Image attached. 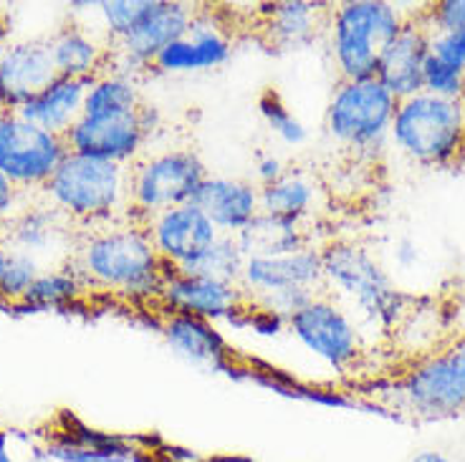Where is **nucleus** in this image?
<instances>
[{"mask_svg":"<svg viewBox=\"0 0 465 462\" xmlns=\"http://www.w3.org/2000/svg\"><path fill=\"white\" fill-rule=\"evenodd\" d=\"M261 192V212L271 218L306 222L314 212L316 185L309 174L286 170L276 182L258 187Z\"/></svg>","mask_w":465,"mask_h":462,"instance_id":"nucleus-25","label":"nucleus"},{"mask_svg":"<svg viewBox=\"0 0 465 462\" xmlns=\"http://www.w3.org/2000/svg\"><path fill=\"white\" fill-rule=\"evenodd\" d=\"M8 255H11V245L5 241V232H0V273H3V268L8 263Z\"/></svg>","mask_w":465,"mask_h":462,"instance_id":"nucleus-43","label":"nucleus"},{"mask_svg":"<svg viewBox=\"0 0 465 462\" xmlns=\"http://www.w3.org/2000/svg\"><path fill=\"white\" fill-rule=\"evenodd\" d=\"M430 54L465 74V31L430 34Z\"/></svg>","mask_w":465,"mask_h":462,"instance_id":"nucleus-36","label":"nucleus"},{"mask_svg":"<svg viewBox=\"0 0 465 462\" xmlns=\"http://www.w3.org/2000/svg\"><path fill=\"white\" fill-rule=\"evenodd\" d=\"M5 44H8V28H5V24H0V54L8 48Z\"/></svg>","mask_w":465,"mask_h":462,"instance_id":"nucleus-44","label":"nucleus"},{"mask_svg":"<svg viewBox=\"0 0 465 462\" xmlns=\"http://www.w3.org/2000/svg\"><path fill=\"white\" fill-rule=\"evenodd\" d=\"M286 331L339 374H357L370 361V349L361 331L326 293L314 296L303 309L289 316Z\"/></svg>","mask_w":465,"mask_h":462,"instance_id":"nucleus-9","label":"nucleus"},{"mask_svg":"<svg viewBox=\"0 0 465 462\" xmlns=\"http://www.w3.org/2000/svg\"><path fill=\"white\" fill-rule=\"evenodd\" d=\"M64 218L58 210H54L48 202L24 208L15 218L5 225V241L13 251H24L38 258V253H46L51 245L56 243V238L64 232Z\"/></svg>","mask_w":465,"mask_h":462,"instance_id":"nucleus-27","label":"nucleus"},{"mask_svg":"<svg viewBox=\"0 0 465 462\" xmlns=\"http://www.w3.org/2000/svg\"><path fill=\"white\" fill-rule=\"evenodd\" d=\"M193 205L203 210V215L215 225L221 235L238 238L261 215V192L253 182L208 174Z\"/></svg>","mask_w":465,"mask_h":462,"instance_id":"nucleus-20","label":"nucleus"},{"mask_svg":"<svg viewBox=\"0 0 465 462\" xmlns=\"http://www.w3.org/2000/svg\"><path fill=\"white\" fill-rule=\"evenodd\" d=\"M420 15L428 24L430 34L465 31V0H438L420 5Z\"/></svg>","mask_w":465,"mask_h":462,"instance_id":"nucleus-35","label":"nucleus"},{"mask_svg":"<svg viewBox=\"0 0 465 462\" xmlns=\"http://www.w3.org/2000/svg\"><path fill=\"white\" fill-rule=\"evenodd\" d=\"M232 44L225 25L215 21L213 13L195 11L193 25L180 41L164 48L154 69L163 74H187V71L215 69L231 58Z\"/></svg>","mask_w":465,"mask_h":462,"instance_id":"nucleus-18","label":"nucleus"},{"mask_svg":"<svg viewBox=\"0 0 465 462\" xmlns=\"http://www.w3.org/2000/svg\"><path fill=\"white\" fill-rule=\"evenodd\" d=\"M422 92L445 99H465V74L430 54L422 69Z\"/></svg>","mask_w":465,"mask_h":462,"instance_id":"nucleus-34","label":"nucleus"},{"mask_svg":"<svg viewBox=\"0 0 465 462\" xmlns=\"http://www.w3.org/2000/svg\"><path fill=\"white\" fill-rule=\"evenodd\" d=\"M56 76L48 41L11 44L0 54V112H21Z\"/></svg>","mask_w":465,"mask_h":462,"instance_id":"nucleus-17","label":"nucleus"},{"mask_svg":"<svg viewBox=\"0 0 465 462\" xmlns=\"http://www.w3.org/2000/svg\"><path fill=\"white\" fill-rule=\"evenodd\" d=\"M203 462H256L253 457H248V455H213L208 460Z\"/></svg>","mask_w":465,"mask_h":462,"instance_id":"nucleus-40","label":"nucleus"},{"mask_svg":"<svg viewBox=\"0 0 465 462\" xmlns=\"http://www.w3.org/2000/svg\"><path fill=\"white\" fill-rule=\"evenodd\" d=\"M129 462H163V460L154 455V450H144V447H140V450L132 455V460Z\"/></svg>","mask_w":465,"mask_h":462,"instance_id":"nucleus-41","label":"nucleus"},{"mask_svg":"<svg viewBox=\"0 0 465 462\" xmlns=\"http://www.w3.org/2000/svg\"><path fill=\"white\" fill-rule=\"evenodd\" d=\"M412 462H450L442 452H435V450H422L418 452L415 457H412Z\"/></svg>","mask_w":465,"mask_h":462,"instance_id":"nucleus-39","label":"nucleus"},{"mask_svg":"<svg viewBox=\"0 0 465 462\" xmlns=\"http://www.w3.org/2000/svg\"><path fill=\"white\" fill-rule=\"evenodd\" d=\"M41 276L38 258L24 251H13L8 255V263L0 273V300L5 306H18L25 299V293L31 290L35 278Z\"/></svg>","mask_w":465,"mask_h":462,"instance_id":"nucleus-31","label":"nucleus"},{"mask_svg":"<svg viewBox=\"0 0 465 462\" xmlns=\"http://www.w3.org/2000/svg\"><path fill=\"white\" fill-rule=\"evenodd\" d=\"M157 300L167 309V313H190L205 321H221V319L228 321L248 300V296L241 286L193 276L183 270H170Z\"/></svg>","mask_w":465,"mask_h":462,"instance_id":"nucleus-16","label":"nucleus"},{"mask_svg":"<svg viewBox=\"0 0 465 462\" xmlns=\"http://www.w3.org/2000/svg\"><path fill=\"white\" fill-rule=\"evenodd\" d=\"M390 139L407 160L422 167L465 162V99L420 92L397 102Z\"/></svg>","mask_w":465,"mask_h":462,"instance_id":"nucleus-5","label":"nucleus"},{"mask_svg":"<svg viewBox=\"0 0 465 462\" xmlns=\"http://www.w3.org/2000/svg\"><path fill=\"white\" fill-rule=\"evenodd\" d=\"M319 251L326 289H334L354 303L370 324L390 334L412 316L415 299L397 289L370 248L341 238L329 241Z\"/></svg>","mask_w":465,"mask_h":462,"instance_id":"nucleus-3","label":"nucleus"},{"mask_svg":"<svg viewBox=\"0 0 465 462\" xmlns=\"http://www.w3.org/2000/svg\"><path fill=\"white\" fill-rule=\"evenodd\" d=\"M193 18L195 8L187 3L154 0L147 18L124 41L109 46V66H114L109 71L134 76L142 69H154L164 48L173 46L190 31Z\"/></svg>","mask_w":465,"mask_h":462,"instance_id":"nucleus-11","label":"nucleus"},{"mask_svg":"<svg viewBox=\"0 0 465 462\" xmlns=\"http://www.w3.org/2000/svg\"><path fill=\"white\" fill-rule=\"evenodd\" d=\"M407 11L382 0H347L331 5L329 44L339 82L374 79L384 48L405 24Z\"/></svg>","mask_w":465,"mask_h":462,"instance_id":"nucleus-6","label":"nucleus"},{"mask_svg":"<svg viewBox=\"0 0 465 462\" xmlns=\"http://www.w3.org/2000/svg\"><path fill=\"white\" fill-rule=\"evenodd\" d=\"M283 172H286V170H283V162H281L279 157H273V154H266V157H261V160L256 162L258 187L276 182V180H279Z\"/></svg>","mask_w":465,"mask_h":462,"instance_id":"nucleus-38","label":"nucleus"},{"mask_svg":"<svg viewBox=\"0 0 465 462\" xmlns=\"http://www.w3.org/2000/svg\"><path fill=\"white\" fill-rule=\"evenodd\" d=\"M140 86L134 76L104 71L89 84L82 116H124L142 109Z\"/></svg>","mask_w":465,"mask_h":462,"instance_id":"nucleus-28","label":"nucleus"},{"mask_svg":"<svg viewBox=\"0 0 465 462\" xmlns=\"http://www.w3.org/2000/svg\"><path fill=\"white\" fill-rule=\"evenodd\" d=\"M137 450L134 439L94 429L69 415H61V425L44 447L48 460L56 462H129Z\"/></svg>","mask_w":465,"mask_h":462,"instance_id":"nucleus-19","label":"nucleus"},{"mask_svg":"<svg viewBox=\"0 0 465 462\" xmlns=\"http://www.w3.org/2000/svg\"><path fill=\"white\" fill-rule=\"evenodd\" d=\"M430 56V28L422 21L420 8L407 11L405 24L392 44L384 48L374 79L382 84L397 102L422 92V69Z\"/></svg>","mask_w":465,"mask_h":462,"instance_id":"nucleus-14","label":"nucleus"},{"mask_svg":"<svg viewBox=\"0 0 465 462\" xmlns=\"http://www.w3.org/2000/svg\"><path fill=\"white\" fill-rule=\"evenodd\" d=\"M258 112L263 116L268 129L279 139H283L286 144H302L303 139H306V127L299 122V116L293 114L289 106H286V102L281 99L279 92L268 89V92L261 93Z\"/></svg>","mask_w":465,"mask_h":462,"instance_id":"nucleus-33","label":"nucleus"},{"mask_svg":"<svg viewBox=\"0 0 465 462\" xmlns=\"http://www.w3.org/2000/svg\"><path fill=\"white\" fill-rule=\"evenodd\" d=\"M5 21H8V8L0 3V24H5Z\"/></svg>","mask_w":465,"mask_h":462,"instance_id":"nucleus-45","label":"nucleus"},{"mask_svg":"<svg viewBox=\"0 0 465 462\" xmlns=\"http://www.w3.org/2000/svg\"><path fill=\"white\" fill-rule=\"evenodd\" d=\"M205 177L208 170L193 150H164L140 157L129 167L132 218L144 222L163 210L193 202Z\"/></svg>","mask_w":465,"mask_h":462,"instance_id":"nucleus-8","label":"nucleus"},{"mask_svg":"<svg viewBox=\"0 0 465 462\" xmlns=\"http://www.w3.org/2000/svg\"><path fill=\"white\" fill-rule=\"evenodd\" d=\"M89 84L92 82L56 76L44 92L35 93L34 99L15 114L24 116L25 122H31L35 127L46 129L51 134L66 137L71 127L82 119Z\"/></svg>","mask_w":465,"mask_h":462,"instance_id":"nucleus-22","label":"nucleus"},{"mask_svg":"<svg viewBox=\"0 0 465 462\" xmlns=\"http://www.w3.org/2000/svg\"><path fill=\"white\" fill-rule=\"evenodd\" d=\"M163 334L170 347L183 357L205 367H225L231 349L213 321L190 316V313H167L163 321Z\"/></svg>","mask_w":465,"mask_h":462,"instance_id":"nucleus-23","label":"nucleus"},{"mask_svg":"<svg viewBox=\"0 0 465 462\" xmlns=\"http://www.w3.org/2000/svg\"><path fill=\"white\" fill-rule=\"evenodd\" d=\"M74 270L84 286L124 299H157L170 268L157 255L144 222L134 218L96 225L84 235Z\"/></svg>","mask_w":465,"mask_h":462,"instance_id":"nucleus-2","label":"nucleus"},{"mask_svg":"<svg viewBox=\"0 0 465 462\" xmlns=\"http://www.w3.org/2000/svg\"><path fill=\"white\" fill-rule=\"evenodd\" d=\"M41 195L69 222H92L96 228L132 218L129 167L82 157L74 152L64 157Z\"/></svg>","mask_w":465,"mask_h":462,"instance_id":"nucleus-4","label":"nucleus"},{"mask_svg":"<svg viewBox=\"0 0 465 462\" xmlns=\"http://www.w3.org/2000/svg\"><path fill=\"white\" fill-rule=\"evenodd\" d=\"M331 5L309 0H283L266 5L261 31L276 48H302L314 41L322 28L329 25Z\"/></svg>","mask_w":465,"mask_h":462,"instance_id":"nucleus-21","label":"nucleus"},{"mask_svg":"<svg viewBox=\"0 0 465 462\" xmlns=\"http://www.w3.org/2000/svg\"><path fill=\"white\" fill-rule=\"evenodd\" d=\"M370 394L410 419H448L465 412V331L405 359L372 381Z\"/></svg>","mask_w":465,"mask_h":462,"instance_id":"nucleus-1","label":"nucleus"},{"mask_svg":"<svg viewBox=\"0 0 465 462\" xmlns=\"http://www.w3.org/2000/svg\"><path fill=\"white\" fill-rule=\"evenodd\" d=\"M241 289L248 299H263L279 290H316L324 293V268L322 251L309 245L302 251L268 258H245Z\"/></svg>","mask_w":465,"mask_h":462,"instance_id":"nucleus-15","label":"nucleus"},{"mask_svg":"<svg viewBox=\"0 0 465 462\" xmlns=\"http://www.w3.org/2000/svg\"><path fill=\"white\" fill-rule=\"evenodd\" d=\"M243 268L245 253L241 243H238V238L235 235H221L205 253L200 255L198 263L183 270V273H193V276L213 278V280H221V283L241 286Z\"/></svg>","mask_w":465,"mask_h":462,"instance_id":"nucleus-29","label":"nucleus"},{"mask_svg":"<svg viewBox=\"0 0 465 462\" xmlns=\"http://www.w3.org/2000/svg\"><path fill=\"white\" fill-rule=\"evenodd\" d=\"M152 245L170 270H187L221 238L215 225L193 202L163 210L144 220Z\"/></svg>","mask_w":465,"mask_h":462,"instance_id":"nucleus-13","label":"nucleus"},{"mask_svg":"<svg viewBox=\"0 0 465 462\" xmlns=\"http://www.w3.org/2000/svg\"><path fill=\"white\" fill-rule=\"evenodd\" d=\"M21 210V190L0 172V228H5Z\"/></svg>","mask_w":465,"mask_h":462,"instance_id":"nucleus-37","label":"nucleus"},{"mask_svg":"<svg viewBox=\"0 0 465 462\" xmlns=\"http://www.w3.org/2000/svg\"><path fill=\"white\" fill-rule=\"evenodd\" d=\"M69 154L66 139L0 112V172L18 190H44Z\"/></svg>","mask_w":465,"mask_h":462,"instance_id":"nucleus-10","label":"nucleus"},{"mask_svg":"<svg viewBox=\"0 0 465 462\" xmlns=\"http://www.w3.org/2000/svg\"><path fill=\"white\" fill-rule=\"evenodd\" d=\"M84 280L74 268H54V270H41L35 278L31 290L18 306H31V309H61L66 303H74L84 293Z\"/></svg>","mask_w":465,"mask_h":462,"instance_id":"nucleus-30","label":"nucleus"},{"mask_svg":"<svg viewBox=\"0 0 465 462\" xmlns=\"http://www.w3.org/2000/svg\"><path fill=\"white\" fill-rule=\"evenodd\" d=\"M51 58L56 66L58 76L66 79H84L94 82L109 71V48H104L94 35H89L79 25H66L61 28L51 41Z\"/></svg>","mask_w":465,"mask_h":462,"instance_id":"nucleus-24","label":"nucleus"},{"mask_svg":"<svg viewBox=\"0 0 465 462\" xmlns=\"http://www.w3.org/2000/svg\"><path fill=\"white\" fill-rule=\"evenodd\" d=\"M152 5H154V0H104V3H96L106 34H109V46L124 41L147 18Z\"/></svg>","mask_w":465,"mask_h":462,"instance_id":"nucleus-32","label":"nucleus"},{"mask_svg":"<svg viewBox=\"0 0 465 462\" xmlns=\"http://www.w3.org/2000/svg\"><path fill=\"white\" fill-rule=\"evenodd\" d=\"M0 462H15V457L8 450V435L0 429Z\"/></svg>","mask_w":465,"mask_h":462,"instance_id":"nucleus-42","label":"nucleus"},{"mask_svg":"<svg viewBox=\"0 0 465 462\" xmlns=\"http://www.w3.org/2000/svg\"><path fill=\"white\" fill-rule=\"evenodd\" d=\"M397 99L377 79L339 82L326 106V132L360 162L384 157Z\"/></svg>","mask_w":465,"mask_h":462,"instance_id":"nucleus-7","label":"nucleus"},{"mask_svg":"<svg viewBox=\"0 0 465 462\" xmlns=\"http://www.w3.org/2000/svg\"><path fill=\"white\" fill-rule=\"evenodd\" d=\"M238 243L243 248L245 258L286 255L312 245L303 222L271 218V215H263V212L238 235Z\"/></svg>","mask_w":465,"mask_h":462,"instance_id":"nucleus-26","label":"nucleus"},{"mask_svg":"<svg viewBox=\"0 0 465 462\" xmlns=\"http://www.w3.org/2000/svg\"><path fill=\"white\" fill-rule=\"evenodd\" d=\"M150 132V109L142 106L124 116H82L64 139L74 154L132 167L142 157Z\"/></svg>","mask_w":465,"mask_h":462,"instance_id":"nucleus-12","label":"nucleus"}]
</instances>
